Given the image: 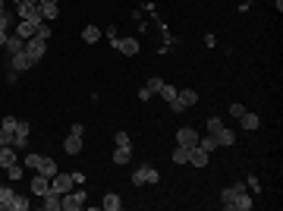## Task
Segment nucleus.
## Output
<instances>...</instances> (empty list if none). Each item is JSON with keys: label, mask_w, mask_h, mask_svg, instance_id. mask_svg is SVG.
<instances>
[{"label": "nucleus", "mask_w": 283, "mask_h": 211, "mask_svg": "<svg viewBox=\"0 0 283 211\" xmlns=\"http://www.w3.org/2000/svg\"><path fill=\"white\" fill-rule=\"evenodd\" d=\"M47 3H57V0H47Z\"/></svg>", "instance_id": "49530a36"}, {"label": "nucleus", "mask_w": 283, "mask_h": 211, "mask_svg": "<svg viewBox=\"0 0 283 211\" xmlns=\"http://www.w3.org/2000/svg\"><path fill=\"white\" fill-rule=\"evenodd\" d=\"M41 158H44V155H25V167L38 170V164H41Z\"/></svg>", "instance_id": "72a5a7b5"}, {"label": "nucleus", "mask_w": 283, "mask_h": 211, "mask_svg": "<svg viewBox=\"0 0 283 211\" xmlns=\"http://www.w3.org/2000/svg\"><path fill=\"white\" fill-rule=\"evenodd\" d=\"M198 139H201V136L195 133L192 126H183V129L177 133V145H186V148H195V145H198Z\"/></svg>", "instance_id": "6e6552de"}, {"label": "nucleus", "mask_w": 283, "mask_h": 211, "mask_svg": "<svg viewBox=\"0 0 283 211\" xmlns=\"http://www.w3.org/2000/svg\"><path fill=\"white\" fill-rule=\"evenodd\" d=\"M214 139H217V148H230V145H236V133L227 126H220L217 133H214Z\"/></svg>", "instance_id": "9b49d317"}, {"label": "nucleus", "mask_w": 283, "mask_h": 211, "mask_svg": "<svg viewBox=\"0 0 283 211\" xmlns=\"http://www.w3.org/2000/svg\"><path fill=\"white\" fill-rule=\"evenodd\" d=\"M35 63H32V57L25 54V51H19V54H13L10 57V70H16V72H25V70H32Z\"/></svg>", "instance_id": "1a4fd4ad"}, {"label": "nucleus", "mask_w": 283, "mask_h": 211, "mask_svg": "<svg viewBox=\"0 0 283 211\" xmlns=\"http://www.w3.org/2000/svg\"><path fill=\"white\" fill-rule=\"evenodd\" d=\"M6 35H10V32H0V48L6 44Z\"/></svg>", "instance_id": "37998d69"}, {"label": "nucleus", "mask_w": 283, "mask_h": 211, "mask_svg": "<svg viewBox=\"0 0 283 211\" xmlns=\"http://www.w3.org/2000/svg\"><path fill=\"white\" fill-rule=\"evenodd\" d=\"M113 48H117L120 54H126V57H136L139 54V38H117Z\"/></svg>", "instance_id": "9d476101"}, {"label": "nucleus", "mask_w": 283, "mask_h": 211, "mask_svg": "<svg viewBox=\"0 0 283 211\" xmlns=\"http://www.w3.org/2000/svg\"><path fill=\"white\" fill-rule=\"evenodd\" d=\"M51 189L60 193V195L70 193V189H76V176H72V174H60V170H57V174L51 176Z\"/></svg>", "instance_id": "f03ea898"}, {"label": "nucleus", "mask_w": 283, "mask_h": 211, "mask_svg": "<svg viewBox=\"0 0 283 211\" xmlns=\"http://www.w3.org/2000/svg\"><path fill=\"white\" fill-rule=\"evenodd\" d=\"M13 19H16V16H13L10 10L0 13V32H10V29H13Z\"/></svg>", "instance_id": "c85d7f7f"}, {"label": "nucleus", "mask_w": 283, "mask_h": 211, "mask_svg": "<svg viewBox=\"0 0 283 211\" xmlns=\"http://www.w3.org/2000/svg\"><path fill=\"white\" fill-rule=\"evenodd\" d=\"M6 176H10L13 183H16V180H22V167H19V164H13V167H6Z\"/></svg>", "instance_id": "473e14b6"}, {"label": "nucleus", "mask_w": 283, "mask_h": 211, "mask_svg": "<svg viewBox=\"0 0 283 211\" xmlns=\"http://www.w3.org/2000/svg\"><path fill=\"white\" fill-rule=\"evenodd\" d=\"M220 126H224V120H220L217 114H211V117H208V126H205V129H208V136H214Z\"/></svg>", "instance_id": "cd10ccee"}, {"label": "nucleus", "mask_w": 283, "mask_h": 211, "mask_svg": "<svg viewBox=\"0 0 283 211\" xmlns=\"http://www.w3.org/2000/svg\"><path fill=\"white\" fill-rule=\"evenodd\" d=\"M38 10H41V19H44V22H53V19L60 16V6L57 3H47V0L38 3Z\"/></svg>", "instance_id": "2eb2a0df"}, {"label": "nucleus", "mask_w": 283, "mask_h": 211, "mask_svg": "<svg viewBox=\"0 0 283 211\" xmlns=\"http://www.w3.org/2000/svg\"><path fill=\"white\" fill-rule=\"evenodd\" d=\"M85 199H88L85 189H70V193L60 195V211H79L85 205Z\"/></svg>", "instance_id": "f257e3e1"}, {"label": "nucleus", "mask_w": 283, "mask_h": 211, "mask_svg": "<svg viewBox=\"0 0 283 211\" xmlns=\"http://www.w3.org/2000/svg\"><path fill=\"white\" fill-rule=\"evenodd\" d=\"M170 110H173V114H183L186 107H183V104H179V98H173V101H170Z\"/></svg>", "instance_id": "ea45409f"}, {"label": "nucleus", "mask_w": 283, "mask_h": 211, "mask_svg": "<svg viewBox=\"0 0 283 211\" xmlns=\"http://www.w3.org/2000/svg\"><path fill=\"white\" fill-rule=\"evenodd\" d=\"M3 51H6V57H13V54H19V51H25V41H22L19 35H6Z\"/></svg>", "instance_id": "4468645a"}, {"label": "nucleus", "mask_w": 283, "mask_h": 211, "mask_svg": "<svg viewBox=\"0 0 283 211\" xmlns=\"http://www.w3.org/2000/svg\"><path fill=\"white\" fill-rule=\"evenodd\" d=\"M160 85H164V79H158V76L148 79V91H151V95H154V91H160Z\"/></svg>", "instance_id": "f704fd0d"}, {"label": "nucleus", "mask_w": 283, "mask_h": 211, "mask_svg": "<svg viewBox=\"0 0 283 211\" xmlns=\"http://www.w3.org/2000/svg\"><path fill=\"white\" fill-rule=\"evenodd\" d=\"M35 35H38V38H44V41H51V25H47V22H41V25H38V32H35Z\"/></svg>", "instance_id": "c9c22d12"}, {"label": "nucleus", "mask_w": 283, "mask_h": 211, "mask_svg": "<svg viewBox=\"0 0 283 211\" xmlns=\"http://www.w3.org/2000/svg\"><path fill=\"white\" fill-rule=\"evenodd\" d=\"M239 193H246V183H233V186H227L224 193H220V205H224L227 211H233V202H236Z\"/></svg>", "instance_id": "39448f33"}, {"label": "nucleus", "mask_w": 283, "mask_h": 211, "mask_svg": "<svg viewBox=\"0 0 283 211\" xmlns=\"http://www.w3.org/2000/svg\"><path fill=\"white\" fill-rule=\"evenodd\" d=\"M179 104H183V107H192V104H198V91L195 88H186V91H179Z\"/></svg>", "instance_id": "b1692460"}, {"label": "nucleus", "mask_w": 283, "mask_h": 211, "mask_svg": "<svg viewBox=\"0 0 283 211\" xmlns=\"http://www.w3.org/2000/svg\"><path fill=\"white\" fill-rule=\"evenodd\" d=\"M239 126L242 129H248V133H255V129L261 126V120H258V114H252V110H246V114L239 117Z\"/></svg>", "instance_id": "dca6fc26"}, {"label": "nucleus", "mask_w": 283, "mask_h": 211, "mask_svg": "<svg viewBox=\"0 0 283 211\" xmlns=\"http://www.w3.org/2000/svg\"><path fill=\"white\" fill-rule=\"evenodd\" d=\"M107 38H110V44H117L120 35H117V29H113V25H107Z\"/></svg>", "instance_id": "a19ab883"}, {"label": "nucleus", "mask_w": 283, "mask_h": 211, "mask_svg": "<svg viewBox=\"0 0 283 211\" xmlns=\"http://www.w3.org/2000/svg\"><path fill=\"white\" fill-rule=\"evenodd\" d=\"M233 211H252V195L248 193H239L233 202Z\"/></svg>", "instance_id": "a878e982"}, {"label": "nucleus", "mask_w": 283, "mask_h": 211, "mask_svg": "<svg viewBox=\"0 0 283 211\" xmlns=\"http://www.w3.org/2000/svg\"><path fill=\"white\" fill-rule=\"evenodd\" d=\"M29 3H35V6H38V3H41V0H29Z\"/></svg>", "instance_id": "a18cd8bd"}, {"label": "nucleus", "mask_w": 283, "mask_h": 211, "mask_svg": "<svg viewBox=\"0 0 283 211\" xmlns=\"http://www.w3.org/2000/svg\"><path fill=\"white\" fill-rule=\"evenodd\" d=\"M3 211H29V199H25V195H19V193H13V199L6 202Z\"/></svg>", "instance_id": "6ab92c4d"}, {"label": "nucleus", "mask_w": 283, "mask_h": 211, "mask_svg": "<svg viewBox=\"0 0 283 211\" xmlns=\"http://www.w3.org/2000/svg\"><path fill=\"white\" fill-rule=\"evenodd\" d=\"M189 151H192V148H186V145H177V151H173V164H189Z\"/></svg>", "instance_id": "bb28decb"}, {"label": "nucleus", "mask_w": 283, "mask_h": 211, "mask_svg": "<svg viewBox=\"0 0 283 211\" xmlns=\"http://www.w3.org/2000/svg\"><path fill=\"white\" fill-rule=\"evenodd\" d=\"M158 95H164V101H173V98H177V88H173V85H160V91H158Z\"/></svg>", "instance_id": "2f4dec72"}, {"label": "nucleus", "mask_w": 283, "mask_h": 211, "mask_svg": "<svg viewBox=\"0 0 283 211\" xmlns=\"http://www.w3.org/2000/svg\"><path fill=\"white\" fill-rule=\"evenodd\" d=\"M82 41H85V44L101 41V29H98V25H85V29H82Z\"/></svg>", "instance_id": "393cba45"}, {"label": "nucleus", "mask_w": 283, "mask_h": 211, "mask_svg": "<svg viewBox=\"0 0 283 211\" xmlns=\"http://www.w3.org/2000/svg\"><path fill=\"white\" fill-rule=\"evenodd\" d=\"M132 161V145H117V151H113V164L117 167H123V164Z\"/></svg>", "instance_id": "ddd939ff"}, {"label": "nucleus", "mask_w": 283, "mask_h": 211, "mask_svg": "<svg viewBox=\"0 0 283 211\" xmlns=\"http://www.w3.org/2000/svg\"><path fill=\"white\" fill-rule=\"evenodd\" d=\"M16 123H19L16 117H10V114H6L3 120H0V129H6V133H16Z\"/></svg>", "instance_id": "7c9ffc66"}, {"label": "nucleus", "mask_w": 283, "mask_h": 211, "mask_svg": "<svg viewBox=\"0 0 283 211\" xmlns=\"http://www.w3.org/2000/svg\"><path fill=\"white\" fill-rule=\"evenodd\" d=\"M13 3H22V0H13Z\"/></svg>", "instance_id": "de8ad7c7"}, {"label": "nucleus", "mask_w": 283, "mask_h": 211, "mask_svg": "<svg viewBox=\"0 0 283 211\" xmlns=\"http://www.w3.org/2000/svg\"><path fill=\"white\" fill-rule=\"evenodd\" d=\"M208 158H211V155H208V151H201L198 145H195V148L189 151V164H192V167H205V164H208Z\"/></svg>", "instance_id": "aec40b11"}, {"label": "nucleus", "mask_w": 283, "mask_h": 211, "mask_svg": "<svg viewBox=\"0 0 283 211\" xmlns=\"http://www.w3.org/2000/svg\"><path fill=\"white\" fill-rule=\"evenodd\" d=\"M38 25H41V22H32V19H19V22H16V32H13V35H19L22 41H29V38L38 32Z\"/></svg>", "instance_id": "423d86ee"}, {"label": "nucleus", "mask_w": 283, "mask_h": 211, "mask_svg": "<svg viewBox=\"0 0 283 211\" xmlns=\"http://www.w3.org/2000/svg\"><path fill=\"white\" fill-rule=\"evenodd\" d=\"M230 114L236 117V120H239V117L246 114V104H239V101H236V104H230Z\"/></svg>", "instance_id": "e433bc0d"}, {"label": "nucleus", "mask_w": 283, "mask_h": 211, "mask_svg": "<svg viewBox=\"0 0 283 211\" xmlns=\"http://www.w3.org/2000/svg\"><path fill=\"white\" fill-rule=\"evenodd\" d=\"M44 51H47V41L44 38H38V35H32L29 41H25V54L32 57V63H41V57H44Z\"/></svg>", "instance_id": "7ed1b4c3"}, {"label": "nucleus", "mask_w": 283, "mask_h": 211, "mask_svg": "<svg viewBox=\"0 0 283 211\" xmlns=\"http://www.w3.org/2000/svg\"><path fill=\"white\" fill-rule=\"evenodd\" d=\"M0 145H13V133H6V129H0Z\"/></svg>", "instance_id": "58836bf2"}, {"label": "nucleus", "mask_w": 283, "mask_h": 211, "mask_svg": "<svg viewBox=\"0 0 283 211\" xmlns=\"http://www.w3.org/2000/svg\"><path fill=\"white\" fill-rule=\"evenodd\" d=\"M63 151H66V155H79V151H82V136H66V139H63Z\"/></svg>", "instance_id": "f3484780"}, {"label": "nucleus", "mask_w": 283, "mask_h": 211, "mask_svg": "<svg viewBox=\"0 0 283 211\" xmlns=\"http://www.w3.org/2000/svg\"><path fill=\"white\" fill-rule=\"evenodd\" d=\"M51 189V180H47L44 174H38V176H32V195H38V199H44V193Z\"/></svg>", "instance_id": "f8f14e48"}, {"label": "nucleus", "mask_w": 283, "mask_h": 211, "mask_svg": "<svg viewBox=\"0 0 283 211\" xmlns=\"http://www.w3.org/2000/svg\"><path fill=\"white\" fill-rule=\"evenodd\" d=\"M0 148H3V145H0Z\"/></svg>", "instance_id": "8fccbe9b"}, {"label": "nucleus", "mask_w": 283, "mask_h": 211, "mask_svg": "<svg viewBox=\"0 0 283 211\" xmlns=\"http://www.w3.org/2000/svg\"><path fill=\"white\" fill-rule=\"evenodd\" d=\"M25 142H29V123L19 120L16 123V133H13V148H16V151H25Z\"/></svg>", "instance_id": "0eeeda50"}, {"label": "nucleus", "mask_w": 283, "mask_h": 211, "mask_svg": "<svg viewBox=\"0 0 283 211\" xmlns=\"http://www.w3.org/2000/svg\"><path fill=\"white\" fill-rule=\"evenodd\" d=\"M198 148H201V151H208V155H211V151L217 148V139H214V136H205V139H198Z\"/></svg>", "instance_id": "c756f323"}, {"label": "nucleus", "mask_w": 283, "mask_h": 211, "mask_svg": "<svg viewBox=\"0 0 283 211\" xmlns=\"http://www.w3.org/2000/svg\"><path fill=\"white\" fill-rule=\"evenodd\" d=\"M101 208H104V211H120V208H123V199H120L117 193H107L104 202H101Z\"/></svg>", "instance_id": "412c9836"}, {"label": "nucleus", "mask_w": 283, "mask_h": 211, "mask_svg": "<svg viewBox=\"0 0 283 211\" xmlns=\"http://www.w3.org/2000/svg\"><path fill=\"white\" fill-rule=\"evenodd\" d=\"M70 133L72 136H85V126H82V123H76V126H70Z\"/></svg>", "instance_id": "79ce46f5"}, {"label": "nucleus", "mask_w": 283, "mask_h": 211, "mask_svg": "<svg viewBox=\"0 0 283 211\" xmlns=\"http://www.w3.org/2000/svg\"><path fill=\"white\" fill-rule=\"evenodd\" d=\"M41 205H44V211H60V193H53V189H47Z\"/></svg>", "instance_id": "4be33fe9"}, {"label": "nucleus", "mask_w": 283, "mask_h": 211, "mask_svg": "<svg viewBox=\"0 0 283 211\" xmlns=\"http://www.w3.org/2000/svg\"><path fill=\"white\" fill-rule=\"evenodd\" d=\"M158 180H160V174L154 167H148V164H145V167H136V174H132V183H136V186H145V183L154 186Z\"/></svg>", "instance_id": "20e7f679"}, {"label": "nucleus", "mask_w": 283, "mask_h": 211, "mask_svg": "<svg viewBox=\"0 0 283 211\" xmlns=\"http://www.w3.org/2000/svg\"><path fill=\"white\" fill-rule=\"evenodd\" d=\"M0 211H3V202H0Z\"/></svg>", "instance_id": "09e8293b"}, {"label": "nucleus", "mask_w": 283, "mask_h": 211, "mask_svg": "<svg viewBox=\"0 0 283 211\" xmlns=\"http://www.w3.org/2000/svg\"><path fill=\"white\" fill-rule=\"evenodd\" d=\"M6 10V0H0V13H3Z\"/></svg>", "instance_id": "c03bdc74"}, {"label": "nucleus", "mask_w": 283, "mask_h": 211, "mask_svg": "<svg viewBox=\"0 0 283 211\" xmlns=\"http://www.w3.org/2000/svg\"><path fill=\"white\" fill-rule=\"evenodd\" d=\"M113 142H117V145H132V139L126 133H117V136H113Z\"/></svg>", "instance_id": "4c0bfd02"}, {"label": "nucleus", "mask_w": 283, "mask_h": 211, "mask_svg": "<svg viewBox=\"0 0 283 211\" xmlns=\"http://www.w3.org/2000/svg\"><path fill=\"white\" fill-rule=\"evenodd\" d=\"M38 174H44L47 180H51V176L57 174V161H53V158H41V164H38Z\"/></svg>", "instance_id": "5701e85b"}, {"label": "nucleus", "mask_w": 283, "mask_h": 211, "mask_svg": "<svg viewBox=\"0 0 283 211\" xmlns=\"http://www.w3.org/2000/svg\"><path fill=\"white\" fill-rule=\"evenodd\" d=\"M13 164H16V148H13V145H3V148H0V167H13Z\"/></svg>", "instance_id": "a211bd4d"}]
</instances>
